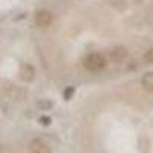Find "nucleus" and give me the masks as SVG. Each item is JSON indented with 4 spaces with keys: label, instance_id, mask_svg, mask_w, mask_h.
Wrapping results in <instances>:
<instances>
[{
    "label": "nucleus",
    "instance_id": "nucleus-1",
    "mask_svg": "<svg viewBox=\"0 0 153 153\" xmlns=\"http://www.w3.org/2000/svg\"><path fill=\"white\" fill-rule=\"evenodd\" d=\"M106 65H107V61H106L104 55H101V54H91L89 57H86V60H84V66H86V69L94 71V72L104 69Z\"/></svg>",
    "mask_w": 153,
    "mask_h": 153
},
{
    "label": "nucleus",
    "instance_id": "nucleus-2",
    "mask_svg": "<svg viewBox=\"0 0 153 153\" xmlns=\"http://www.w3.org/2000/svg\"><path fill=\"white\" fill-rule=\"evenodd\" d=\"M52 20H54L52 14H51L49 11H46V9H42V11H38L35 14V25L37 26H42V28L49 26V25L52 23Z\"/></svg>",
    "mask_w": 153,
    "mask_h": 153
},
{
    "label": "nucleus",
    "instance_id": "nucleus-3",
    "mask_svg": "<svg viewBox=\"0 0 153 153\" xmlns=\"http://www.w3.org/2000/svg\"><path fill=\"white\" fill-rule=\"evenodd\" d=\"M29 152L31 153H51V147L40 138H35L29 144Z\"/></svg>",
    "mask_w": 153,
    "mask_h": 153
},
{
    "label": "nucleus",
    "instance_id": "nucleus-4",
    "mask_svg": "<svg viewBox=\"0 0 153 153\" xmlns=\"http://www.w3.org/2000/svg\"><path fill=\"white\" fill-rule=\"evenodd\" d=\"M19 75H20V78H22L23 81H26V83H28V81H32L34 76H35V69H34L31 65H28V63H25V65L20 66Z\"/></svg>",
    "mask_w": 153,
    "mask_h": 153
},
{
    "label": "nucleus",
    "instance_id": "nucleus-5",
    "mask_svg": "<svg viewBox=\"0 0 153 153\" xmlns=\"http://www.w3.org/2000/svg\"><path fill=\"white\" fill-rule=\"evenodd\" d=\"M126 57H127V49H126L124 46L113 48L112 52H110V60H112L113 63H121Z\"/></svg>",
    "mask_w": 153,
    "mask_h": 153
},
{
    "label": "nucleus",
    "instance_id": "nucleus-6",
    "mask_svg": "<svg viewBox=\"0 0 153 153\" xmlns=\"http://www.w3.org/2000/svg\"><path fill=\"white\" fill-rule=\"evenodd\" d=\"M141 83H143V86L147 89V91H153V72H147V74H144Z\"/></svg>",
    "mask_w": 153,
    "mask_h": 153
},
{
    "label": "nucleus",
    "instance_id": "nucleus-7",
    "mask_svg": "<svg viewBox=\"0 0 153 153\" xmlns=\"http://www.w3.org/2000/svg\"><path fill=\"white\" fill-rule=\"evenodd\" d=\"M144 61L146 63H153V49H149L144 54Z\"/></svg>",
    "mask_w": 153,
    "mask_h": 153
},
{
    "label": "nucleus",
    "instance_id": "nucleus-8",
    "mask_svg": "<svg viewBox=\"0 0 153 153\" xmlns=\"http://www.w3.org/2000/svg\"><path fill=\"white\" fill-rule=\"evenodd\" d=\"M72 94H74V87H68L66 91H65V94H63V97H65L66 100H69L72 97Z\"/></svg>",
    "mask_w": 153,
    "mask_h": 153
},
{
    "label": "nucleus",
    "instance_id": "nucleus-9",
    "mask_svg": "<svg viewBox=\"0 0 153 153\" xmlns=\"http://www.w3.org/2000/svg\"><path fill=\"white\" fill-rule=\"evenodd\" d=\"M40 123H42V124H45V126H48V124L51 123V120H49L48 117H42V118H40Z\"/></svg>",
    "mask_w": 153,
    "mask_h": 153
}]
</instances>
